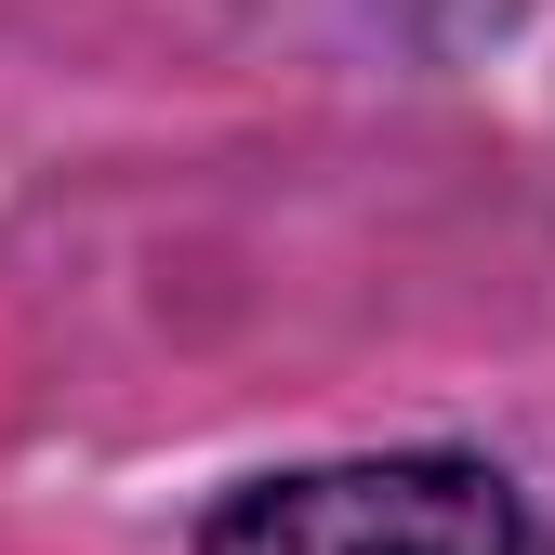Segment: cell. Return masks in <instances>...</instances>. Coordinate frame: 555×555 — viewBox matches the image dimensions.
I'll list each match as a JSON object with an SVG mask.
<instances>
[{"instance_id": "cell-1", "label": "cell", "mask_w": 555, "mask_h": 555, "mask_svg": "<svg viewBox=\"0 0 555 555\" xmlns=\"http://www.w3.org/2000/svg\"><path fill=\"white\" fill-rule=\"evenodd\" d=\"M198 555H529L516 490L463 450H410V463H305L238 490Z\"/></svg>"}]
</instances>
